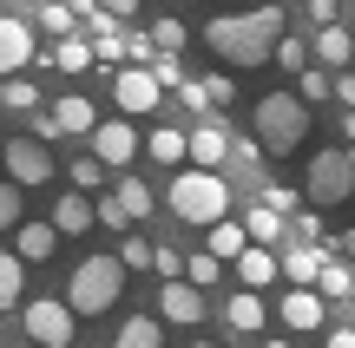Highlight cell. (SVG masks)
<instances>
[{"instance_id":"obj_1","label":"cell","mask_w":355,"mask_h":348,"mask_svg":"<svg viewBox=\"0 0 355 348\" xmlns=\"http://www.w3.org/2000/svg\"><path fill=\"white\" fill-rule=\"evenodd\" d=\"M283 39V7H250V13H224V20L204 26V46L217 53L224 66H237V73H250V66H263L270 53H277Z\"/></svg>"},{"instance_id":"obj_2","label":"cell","mask_w":355,"mask_h":348,"mask_svg":"<svg viewBox=\"0 0 355 348\" xmlns=\"http://www.w3.org/2000/svg\"><path fill=\"white\" fill-rule=\"evenodd\" d=\"M165 204H171V217L211 230L217 217H230V184H224V171H198V165H191V171H178V178H171Z\"/></svg>"},{"instance_id":"obj_3","label":"cell","mask_w":355,"mask_h":348,"mask_svg":"<svg viewBox=\"0 0 355 348\" xmlns=\"http://www.w3.org/2000/svg\"><path fill=\"white\" fill-rule=\"evenodd\" d=\"M303 138H309V105L296 92H263L257 99V145L270 158H290Z\"/></svg>"},{"instance_id":"obj_4","label":"cell","mask_w":355,"mask_h":348,"mask_svg":"<svg viewBox=\"0 0 355 348\" xmlns=\"http://www.w3.org/2000/svg\"><path fill=\"white\" fill-rule=\"evenodd\" d=\"M119 289H125L119 257H86L73 276H66V309H73V315H105L119 302Z\"/></svg>"},{"instance_id":"obj_5","label":"cell","mask_w":355,"mask_h":348,"mask_svg":"<svg viewBox=\"0 0 355 348\" xmlns=\"http://www.w3.org/2000/svg\"><path fill=\"white\" fill-rule=\"evenodd\" d=\"M349 191H355L349 145H343V152H316V158H309V171H303V197H309L316 210H336V204H349Z\"/></svg>"},{"instance_id":"obj_6","label":"cell","mask_w":355,"mask_h":348,"mask_svg":"<svg viewBox=\"0 0 355 348\" xmlns=\"http://www.w3.org/2000/svg\"><path fill=\"white\" fill-rule=\"evenodd\" d=\"M0 165H7V184H20V191H40V184L53 178V158H46V145L40 138H7L0 145Z\"/></svg>"},{"instance_id":"obj_7","label":"cell","mask_w":355,"mask_h":348,"mask_svg":"<svg viewBox=\"0 0 355 348\" xmlns=\"http://www.w3.org/2000/svg\"><path fill=\"white\" fill-rule=\"evenodd\" d=\"M20 322H26V336L40 348H66L73 342V309H66V296H33L20 309Z\"/></svg>"},{"instance_id":"obj_8","label":"cell","mask_w":355,"mask_h":348,"mask_svg":"<svg viewBox=\"0 0 355 348\" xmlns=\"http://www.w3.org/2000/svg\"><path fill=\"white\" fill-rule=\"evenodd\" d=\"M158 99H165V86L152 79V66H119V73H112V105H119L125 118L158 112Z\"/></svg>"},{"instance_id":"obj_9","label":"cell","mask_w":355,"mask_h":348,"mask_svg":"<svg viewBox=\"0 0 355 348\" xmlns=\"http://www.w3.org/2000/svg\"><path fill=\"white\" fill-rule=\"evenodd\" d=\"M86 138H92V158L112 165V171H125L132 158H139V131H132V118H105V125H92Z\"/></svg>"},{"instance_id":"obj_10","label":"cell","mask_w":355,"mask_h":348,"mask_svg":"<svg viewBox=\"0 0 355 348\" xmlns=\"http://www.w3.org/2000/svg\"><path fill=\"white\" fill-rule=\"evenodd\" d=\"M40 53H33V26L26 20H13V13H0V79H13V73H26Z\"/></svg>"},{"instance_id":"obj_11","label":"cell","mask_w":355,"mask_h":348,"mask_svg":"<svg viewBox=\"0 0 355 348\" xmlns=\"http://www.w3.org/2000/svg\"><path fill=\"white\" fill-rule=\"evenodd\" d=\"M270 315H277L283 329H296V336H309V329H322V322H329V302H322L316 289H290V296H283Z\"/></svg>"},{"instance_id":"obj_12","label":"cell","mask_w":355,"mask_h":348,"mask_svg":"<svg viewBox=\"0 0 355 348\" xmlns=\"http://www.w3.org/2000/svg\"><path fill=\"white\" fill-rule=\"evenodd\" d=\"M329 257H336L329 244H290V257H277V276H290V289H316Z\"/></svg>"},{"instance_id":"obj_13","label":"cell","mask_w":355,"mask_h":348,"mask_svg":"<svg viewBox=\"0 0 355 348\" xmlns=\"http://www.w3.org/2000/svg\"><path fill=\"white\" fill-rule=\"evenodd\" d=\"M184 158H191L198 171H217V165L230 158V131H224V125H191V131H184Z\"/></svg>"},{"instance_id":"obj_14","label":"cell","mask_w":355,"mask_h":348,"mask_svg":"<svg viewBox=\"0 0 355 348\" xmlns=\"http://www.w3.org/2000/svg\"><path fill=\"white\" fill-rule=\"evenodd\" d=\"M158 315H165V322H198L204 315V296H198V283H184V276H171L165 289H158Z\"/></svg>"},{"instance_id":"obj_15","label":"cell","mask_w":355,"mask_h":348,"mask_svg":"<svg viewBox=\"0 0 355 348\" xmlns=\"http://www.w3.org/2000/svg\"><path fill=\"white\" fill-rule=\"evenodd\" d=\"M60 250V230L53 223H13V257L20 263H46Z\"/></svg>"},{"instance_id":"obj_16","label":"cell","mask_w":355,"mask_h":348,"mask_svg":"<svg viewBox=\"0 0 355 348\" xmlns=\"http://www.w3.org/2000/svg\"><path fill=\"white\" fill-rule=\"evenodd\" d=\"M230 263H237L243 289H263V283H277V250H270V244H243Z\"/></svg>"},{"instance_id":"obj_17","label":"cell","mask_w":355,"mask_h":348,"mask_svg":"<svg viewBox=\"0 0 355 348\" xmlns=\"http://www.w3.org/2000/svg\"><path fill=\"white\" fill-rule=\"evenodd\" d=\"M224 322L237 329V336H257V329L270 322V309H263V296H257V289H237V296L224 302Z\"/></svg>"},{"instance_id":"obj_18","label":"cell","mask_w":355,"mask_h":348,"mask_svg":"<svg viewBox=\"0 0 355 348\" xmlns=\"http://www.w3.org/2000/svg\"><path fill=\"white\" fill-rule=\"evenodd\" d=\"M46 112L60 118V131H66V138H73V131H92V125H99V112L86 105V92H66V99H53Z\"/></svg>"},{"instance_id":"obj_19","label":"cell","mask_w":355,"mask_h":348,"mask_svg":"<svg viewBox=\"0 0 355 348\" xmlns=\"http://www.w3.org/2000/svg\"><path fill=\"white\" fill-rule=\"evenodd\" d=\"M243 244H250V237H243V223H237V217H217L211 230H204V250H211L217 263H230V257H237Z\"/></svg>"},{"instance_id":"obj_20","label":"cell","mask_w":355,"mask_h":348,"mask_svg":"<svg viewBox=\"0 0 355 348\" xmlns=\"http://www.w3.org/2000/svg\"><path fill=\"white\" fill-rule=\"evenodd\" d=\"M316 59L322 66H349L355 59V39H349L343 20H336V26H316Z\"/></svg>"},{"instance_id":"obj_21","label":"cell","mask_w":355,"mask_h":348,"mask_svg":"<svg viewBox=\"0 0 355 348\" xmlns=\"http://www.w3.org/2000/svg\"><path fill=\"white\" fill-rule=\"evenodd\" d=\"M243 237H250V244H277L283 237V210H270L263 197H257V204L243 210Z\"/></svg>"},{"instance_id":"obj_22","label":"cell","mask_w":355,"mask_h":348,"mask_svg":"<svg viewBox=\"0 0 355 348\" xmlns=\"http://www.w3.org/2000/svg\"><path fill=\"white\" fill-rule=\"evenodd\" d=\"M112 204H119V217H125V223L152 217V191H145L139 178H119V184H112Z\"/></svg>"},{"instance_id":"obj_23","label":"cell","mask_w":355,"mask_h":348,"mask_svg":"<svg viewBox=\"0 0 355 348\" xmlns=\"http://www.w3.org/2000/svg\"><path fill=\"white\" fill-rule=\"evenodd\" d=\"M92 223V204H86V191H73V197H60V204H53V230L60 237H79Z\"/></svg>"},{"instance_id":"obj_24","label":"cell","mask_w":355,"mask_h":348,"mask_svg":"<svg viewBox=\"0 0 355 348\" xmlns=\"http://www.w3.org/2000/svg\"><path fill=\"white\" fill-rule=\"evenodd\" d=\"M46 66H60V73H86V66H92V39H79V33H66L60 46L46 53Z\"/></svg>"},{"instance_id":"obj_25","label":"cell","mask_w":355,"mask_h":348,"mask_svg":"<svg viewBox=\"0 0 355 348\" xmlns=\"http://www.w3.org/2000/svg\"><path fill=\"white\" fill-rule=\"evenodd\" d=\"M40 105H46V99H40V86H33V79H20V73H13L7 86H0V112H40Z\"/></svg>"},{"instance_id":"obj_26","label":"cell","mask_w":355,"mask_h":348,"mask_svg":"<svg viewBox=\"0 0 355 348\" xmlns=\"http://www.w3.org/2000/svg\"><path fill=\"white\" fill-rule=\"evenodd\" d=\"M20 289H26V263L13 257V250H0V309H13Z\"/></svg>"},{"instance_id":"obj_27","label":"cell","mask_w":355,"mask_h":348,"mask_svg":"<svg viewBox=\"0 0 355 348\" xmlns=\"http://www.w3.org/2000/svg\"><path fill=\"white\" fill-rule=\"evenodd\" d=\"M145 152H152L158 165H184V131H178V125H158L152 138H145Z\"/></svg>"},{"instance_id":"obj_28","label":"cell","mask_w":355,"mask_h":348,"mask_svg":"<svg viewBox=\"0 0 355 348\" xmlns=\"http://www.w3.org/2000/svg\"><path fill=\"white\" fill-rule=\"evenodd\" d=\"M349 289H355L349 263H336V257H329V263H322V276H316V296H322V302H343Z\"/></svg>"},{"instance_id":"obj_29","label":"cell","mask_w":355,"mask_h":348,"mask_svg":"<svg viewBox=\"0 0 355 348\" xmlns=\"http://www.w3.org/2000/svg\"><path fill=\"white\" fill-rule=\"evenodd\" d=\"M33 20L40 26H46V33H73V26H79V13H73V0H40V13H33Z\"/></svg>"},{"instance_id":"obj_30","label":"cell","mask_w":355,"mask_h":348,"mask_svg":"<svg viewBox=\"0 0 355 348\" xmlns=\"http://www.w3.org/2000/svg\"><path fill=\"white\" fill-rule=\"evenodd\" d=\"M217 276H224V263H217L211 250H198V257H184V283H198V289H211Z\"/></svg>"},{"instance_id":"obj_31","label":"cell","mask_w":355,"mask_h":348,"mask_svg":"<svg viewBox=\"0 0 355 348\" xmlns=\"http://www.w3.org/2000/svg\"><path fill=\"white\" fill-rule=\"evenodd\" d=\"M119 342H132V348H158V315H125Z\"/></svg>"},{"instance_id":"obj_32","label":"cell","mask_w":355,"mask_h":348,"mask_svg":"<svg viewBox=\"0 0 355 348\" xmlns=\"http://www.w3.org/2000/svg\"><path fill=\"white\" fill-rule=\"evenodd\" d=\"M119 270H152V244L139 230H125V244H119Z\"/></svg>"},{"instance_id":"obj_33","label":"cell","mask_w":355,"mask_h":348,"mask_svg":"<svg viewBox=\"0 0 355 348\" xmlns=\"http://www.w3.org/2000/svg\"><path fill=\"white\" fill-rule=\"evenodd\" d=\"M66 178H73L79 191H105V165H99V158H73V165H66Z\"/></svg>"},{"instance_id":"obj_34","label":"cell","mask_w":355,"mask_h":348,"mask_svg":"<svg viewBox=\"0 0 355 348\" xmlns=\"http://www.w3.org/2000/svg\"><path fill=\"white\" fill-rule=\"evenodd\" d=\"M145 66H152V79H158L165 92H178V86H184V66H178V53H152Z\"/></svg>"},{"instance_id":"obj_35","label":"cell","mask_w":355,"mask_h":348,"mask_svg":"<svg viewBox=\"0 0 355 348\" xmlns=\"http://www.w3.org/2000/svg\"><path fill=\"white\" fill-rule=\"evenodd\" d=\"M296 99H329V73H316V66H303V73H296Z\"/></svg>"},{"instance_id":"obj_36","label":"cell","mask_w":355,"mask_h":348,"mask_svg":"<svg viewBox=\"0 0 355 348\" xmlns=\"http://www.w3.org/2000/svg\"><path fill=\"white\" fill-rule=\"evenodd\" d=\"M270 59H277V66H290V73H303V66H309V46H303V39H290V33H283Z\"/></svg>"},{"instance_id":"obj_37","label":"cell","mask_w":355,"mask_h":348,"mask_svg":"<svg viewBox=\"0 0 355 348\" xmlns=\"http://www.w3.org/2000/svg\"><path fill=\"white\" fill-rule=\"evenodd\" d=\"M198 86H204V99H211V112L237 99V79H230V73H211V79H198Z\"/></svg>"},{"instance_id":"obj_38","label":"cell","mask_w":355,"mask_h":348,"mask_svg":"<svg viewBox=\"0 0 355 348\" xmlns=\"http://www.w3.org/2000/svg\"><path fill=\"white\" fill-rule=\"evenodd\" d=\"M152 270L165 276V283H171V276H184V250H171V244H152Z\"/></svg>"},{"instance_id":"obj_39","label":"cell","mask_w":355,"mask_h":348,"mask_svg":"<svg viewBox=\"0 0 355 348\" xmlns=\"http://www.w3.org/2000/svg\"><path fill=\"white\" fill-rule=\"evenodd\" d=\"M152 46L158 53H178V46H184V20H158L152 26Z\"/></svg>"},{"instance_id":"obj_40","label":"cell","mask_w":355,"mask_h":348,"mask_svg":"<svg viewBox=\"0 0 355 348\" xmlns=\"http://www.w3.org/2000/svg\"><path fill=\"white\" fill-rule=\"evenodd\" d=\"M26 118H33V131H26V138H40V145H53V138H66V131H60V118H53L46 105H40V112H26Z\"/></svg>"},{"instance_id":"obj_41","label":"cell","mask_w":355,"mask_h":348,"mask_svg":"<svg viewBox=\"0 0 355 348\" xmlns=\"http://www.w3.org/2000/svg\"><path fill=\"white\" fill-rule=\"evenodd\" d=\"M20 223V184H0V230Z\"/></svg>"},{"instance_id":"obj_42","label":"cell","mask_w":355,"mask_h":348,"mask_svg":"<svg viewBox=\"0 0 355 348\" xmlns=\"http://www.w3.org/2000/svg\"><path fill=\"white\" fill-rule=\"evenodd\" d=\"M257 197H263L270 210H283V217H290V210H296V191H290V184H263V191H257Z\"/></svg>"},{"instance_id":"obj_43","label":"cell","mask_w":355,"mask_h":348,"mask_svg":"<svg viewBox=\"0 0 355 348\" xmlns=\"http://www.w3.org/2000/svg\"><path fill=\"white\" fill-rule=\"evenodd\" d=\"M296 244H322V217L316 210H296Z\"/></svg>"},{"instance_id":"obj_44","label":"cell","mask_w":355,"mask_h":348,"mask_svg":"<svg viewBox=\"0 0 355 348\" xmlns=\"http://www.w3.org/2000/svg\"><path fill=\"white\" fill-rule=\"evenodd\" d=\"M257 158H263V145H257V138H243V145H230V158H224V165H237V171H250Z\"/></svg>"},{"instance_id":"obj_45","label":"cell","mask_w":355,"mask_h":348,"mask_svg":"<svg viewBox=\"0 0 355 348\" xmlns=\"http://www.w3.org/2000/svg\"><path fill=\"white\" fill-rule=\"evenodd\" d=\"M329 92H336V99H343V112H355V73H349V66H343V73L329 79Z\"/></svg>"},{"instance_id":"obj_46","label":"cell","mask_w":355,"mask_h":348,"mask_svg":"<svg viewBox=\"0 0 355 348\" xmlns=\"http://www.w3.org/2000/svg\"><path fill=\"white\" fill-rule=\"evenodd\" d=\"M178 99H184L191 112H211V99H204V86H198V79H184V86H178Z\"/></svg>"},{"instance_id":"obj_47","label":"cell","mask_w":355,"mask_h":348,"mask_svg":"<svg viewBox=\"0 0 355 348\" xmlns=\"http://www.w3.org/2000/svg\"><path fill=\"white\" fill-rule=\"evenodd\" d=\"M303 13H309L316 26H336V0H303Z\"/></svg>"},{"instance_id":"obj_48","label":"cell","mask_w":355,"mask_h":348,"mask_svg":"<svg viewBox=\"0 0 355 348\" xmlns=\"http://www.w3.org/2000/svg\"><path fill=\"white\" fill-rule=\"evenodd\" d=\"M92 7H105L112 20H132V13H139V0H92Z\"/></svg>"},{"instance_id":"obj_49","label":"cell","mask_w":355,"mask_h":348,"mask_svg":"<svg viewBox=\"0 0 355 348\" xmlns=\"http://www.w3.org/2000/svg\"><path fill=\"white\" fill-rule=\"evenodd\" d=\"M322 244H329L336 257H355V230H343V237H322Z\"/></svg>"},{"instance_id":"obj_50","label":"cell","mask_w":355,"mask_h":348,"mask_svg":"<svg viewBox=\"0 0 355 348\" xmlns=\"http://www.w3.org/2000/svg\"><path fill=\"white\" fill-rule=\"evenodd\" d=\"M322 348H355V329H329V342Z\"/></svg>"},{"instance_id":"obj_51","label":"cell","mask_w":355,"mask_h":348,"mask_svg":"<svg viewBox=\"0 0 355 348\" xmlns=\"http://www.w3.org/2000/svg\"><path fill=\"white\" fill-rule=\"evenodd\" d=\"M343 138H349V145H355V112H343Z\"/></svg>"},{"instance_id":"obj_52","label":"cell","mask_w":355,"mask_h":348,"mask_svg":"<svg viewBox=\"0 0 355 348\" xmlns=\"http://www.w3.org/2000/svg\"><path fill=\"white\" fill-rule=\"evenodd\" d=\"M263 348H296V342H263Z\"/></svg>"},{"instance_id":"obj_53","label":"cell","mask_w":355,"mask_h":348,"mask_svg":"<svg viewBox=\"0 0 355 348\" xmlns=\"http://www.w3.org/2000/svg\"><path fill=\"white\" fill-rule=\"evenodd\" d=\"M184 348H211V342H184Z\"/></svg>"},{"instance_id":"obj_54","label":"cell","mask_w":355,"mask_h":348,"mask_svg":"<svg viewBox=\"0 0 355 348\" xmlns=\"http://www.w3.org/2000/svg\"><path fill=\"white\" fill-rule=\"evenodd\" d=\"M112 348H132V342H112Z\"/></svg>"},{"instance_id":"obj_55","label":"cell","mask_w":355,"mask_h":348,"mask_svg":"<svg viewBox=\"0 0 355 348\" xmlns=\"http://www.w3.org/2000/svg\"><path fill=\"white\" fill-rule=\"evenodd\" d=\"M33 7H40V0H33Z\"/></svg>"}]
</instances>
